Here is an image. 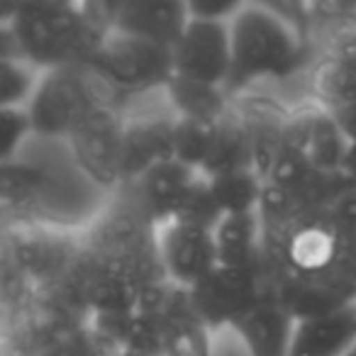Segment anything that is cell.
Wrapping results in <instances>:
<instances>
[{
  "label": "cell",
  "instance_id": "obj_1",
  "mask_svg": "<svg viewBox=\"0 0 356 356\" xmlns=\"http://www.w3.org/2000/svg\"><path fill=\"white\" fill-rule=\"evenodd\" d=\"M266 288L296 317L356 302V229L330 213L305 210L291 227L264 237Z\"/></svg>",
  "mask_w": 356,
  "mask_h": 356
},
{
  "label": "cell",
  "instance_id": "obj_27",
  "mask_svg": "<svg viewBox=\"0 0 356 356\" xmlns=\"http://www.w3.org/2000/svg\"><path fill=\"white\" fill-rule=\"evenodd\" d=\"M215 137V124L176 118V159L203 173Z\"/></svg>",
  "mask_w": 356,
  "mask_h": 356
},
{
  "label": "cell",
  "instance_id": "obj_7",
  "mask_svg": "<svg viewBox=\"0 0 356 356\" xmlns=\"http://www.w3.org/2000/svg\"><path fill=\"white\" fill-rule=\"evenodd\" d=\"M93 71L118 98L161 93L173 76V47L110 30L90 59Z\"/></svg>",
  "mask_w": 356,
  "mask_h": 356
},
{
  "label": "cell",
  "instance_id": "obj_17",
  "mask_svg": "<svg viewBox=\"0 0 356 356\" xmlns=\"http://www.w3.org/2000/svg\"><path fill=\"white\" fill-rule=\"evenodd\" d=\"M293 330L296 315L266 291V296L239 317L229 332H234L247 356H291Z\"/></svg>",
  "mask_w": 356,
  "mask_h": 356
},
{
  "label": "cell",
  "instance_id": "obj_30",
  "mask_svg": "<svg viewBox=\"0 0 356 356\" xmlns=\"http://www.w3.org/2000/svg\"><path fill=\"white\" fill-rule=\"evenodd\" d=\"M193 20L232 22L252 0H186Z\"/></svg>",
  "mask_w": 356,
  "mask_h": 356
},
{
  "label": "cell",
  "instance_id": "obj_11",
  "mask_svg": "<svg viewBox=\"0 0 356 356\" xmlns=\"http://www.w3.org/2000/svg\"><path fill=\"white\" fill-rule=\"evenodd\" d=\"M232 71L229 22L191 20L173 44V74L205 83L227 86Z\"/></svg>",
  "mask_w": 356,
  "mask_h": 356
},
{
  "label": "cell",
  "instance_id": "obj_23",
  "mask_svg": "<svg viewBox=\"0 0 356 356\" xmlns=\"http://www.w3.org/2000/svg\"><path fill=\"white\" fill-rule=\"evenodd\" d=\"M237 168H252V142H249L247 124L234 103L232 113L215 124L213 147L205 159L203 176H218Z\"/></svg>",
  "mask_w": 356,
  "mask_h": 356
},
{
  "label": "cell",
  "instance_id": "obj_14",
  "mask_svg": "<svg viewBox=\"0 0 356 356\" xmlns=\"http://www.w3.org/2000/svg\"><path fill=\"white\" fill-rule=\"evenodd\" d=\"M86 334L98 356H163L156 315L142 307L120 312H93L86 325Z\"/></svg>",
  "mask_w": 356,
  "mask_h": 356
},
{
  "label": "cell",
  "instance_id": "obj_2",
  "mask_svg": "<svg viewBox=\"0 0 356 356\" xmlns=\"http://www.w3.org/2000/svg\"><path fill=\"white\" fill-rule=\"evenodd\" d=\"M229 40L232 71L227 90L234 100L261 83L293 79L307 64V32L259 3H249L229 22Z\"/></svg>",
  "mask_w": 356,
  "mask_h": 356
},
{
  "label": "cell",
  "instance_id": "obj_3",
  "mask_svg": "<svg viewBox=\"0 0 356 356\" xmlns=\"http://www.w3.org/2000/svg\"><path fill=\"white\" fill-rule=\"evenodd\" d=\"M110 30L88 8L27 6L10 22H3V59L22 56L42 71L90 64Z\"/></svg>",
  "mask_w": 356,
  "mask_h": 356
},
{
  "label": "cell",
  "instance_id": "obj_25",
  "mask_svg": "<svg viewBox=\"0 0 356 356\" xmlns=\"http://www.w3.org/2000/svg\"><path fill=\"white\" fill-rule=\"evenodd\" d=\"M312 93L315 103L327 113L356 103V66L332 56H320L312 69Z\"/></svg>",
  "mask_w": 356,
  "mask_h": 356
},
{
  "label": "cell",
  "instance_id": "obj_19",
  "mask_svg": "<svg viewBox=\"0 0 356 356\" xmlns=\"http://www.w3.org/2000/svg\"><path fill=\"white\" fill-rule=\"evenodd\" d=\"M356 346V302L296 317L291 356H346Z\"/></svg>",
  "mask_w": 356,
  "mask_h": 356
},
{
  "label": "cell",
  "instance_id": "obj_24",
  "mask_svg": "<svg viewBox=\"0 0 356 356\" xmlns=\"http://www.w3.org/2000/svg\"><path fill=\"white\" fill-rule=\"evenodd\" d=\"M205 178H208L215 203L222 210V215L257 213L259 210L266 178L254 171V168H237V171L218 173V176Z\"/></svg>",
  "mask_w": 356,
  "mask_h": 356
},
{
  "label": "cell",
  "instance_id": "obj_4",
  "mask_svg": "<svg viewBox=\"0 0 356 356\" xmlns=\"http://www.w3.org/2000/svg\"><path fill=\"white\" fill-rule=\"evenodd\" d=\"M25 152L40 168V198L32 225H51L83 232L108 205L110 195L76 163L66 139L32 137Z\"/></svg>",
  "mask_w": 356,
  "mask_h": 356
},
{
  "label": "cell",
  "instance_id": "obj_20",
  "mask_svg": "<svg viewBox=\"0 0 356 356\" xmlns=\"http://www.w3.org/2000/svg\"><path fill=\"white\" fill-rule=\"evenodd\" d=\"M237 110L247 124L249 142H252V168L268 178L286 147V127L291 110L268 98H259V95L237 98Z\"/></svg>",
  "mask_w": 356,
  "mask_h": 356
},
{
  "label": "cell",
  "instance_id": "obj_37",
  "mask_svg": "<svg viewBox=\"0 0 356 356\" xmlns=\"http://www.w3.org/2000/svg\"><path fill=\"white\" fill-rule=\"evenodd\" d=\"M346 356H356V346H354V349H351V351H349V354H346Z\"/></svg>",
  "mask_w": 356,
  "mask_h": 356
},
{
  "label": "cell",
  "instance_id": "obj_8",
  "mask_svg": "<svg viewBox=\"0 0 356 356\" xmlns=\"http://www.w3.org/2000/svg\"><path fill=\"white\" fill-rule=\"evenodd\" d=\"M124 124H127L124 105L118 100H108L95 108L66 139L76 163L95 186L108 193H115L124 181Z\"/></svg>",
  "mask_w": 356,
  "mask_h": 356
},
{
  "label": "cell",
  "instance_id": "obj_38",
  "mask_svg": "<svg viewBox=\"0 0 356 356\" xmlns=\"http://www.w3.org/2000/svg\"><path fill=\"white\" fill-rule=\"evenodd\" d=\"M115 356H139V354H115Z\"/></svg>",
  "mask_w": 356,
  "mask_h": 356
},
{
  "label": "cell",
  "instance_id": "obj_29",
  "mask_svg": "<svg viewBox=\"0 0 356 356\" xmlns=\"http://www.w3.org/2000/svg\"><path fill=\"white\" fill-rule=\"evenodd\" d=\"M310 30L315 25L327 27V32L341 25L356 22V0H305Z\"/></svg>",
  "mask_w": 356,
  "mask_h": 356
},
{
  "label": "cell",
  "instance_id": "obj_34",
  "mask_svg": "<svg viewBox=\"0 0 356 356\" xmlns=\"http://www.w3.org/2000/svg\"><path fill=\"white\" fill-rule=\"evenodd\" d=\"M122 6H124V0H86V8L110 27H113L115 15H118V10Z\"/></svg>",
  "mask_w": 356,
  "mask_h": 356
},
{
  "label": "cell",
  "instance_id": "obj_18",
  "mask_svg": "<svg viewBox=\"0 0 356 356\" xmlns=\"http://www.w3.org/2000/svg\"><path fill=\"white\" fill-rule=\"evenodd\" d=\"M193 20L186 0H124L113 27L142 40L173 47Z\"/></svg>",
  "mask_w": 356,
  "mask_h": 356
},
{
  "label": "cell",
  "instance_id": "obj_10",
  "mask_svg": "<svg viewBox=\"0 0 356 356\" xmlns=\"http://www.w3.org/2000/svg\"><path fill=\"white\" fill-rule=\"evenodd\" d=\"M127 113L124 124L122 171L124 184L144 176L154 166L176 159V115L163 98L161 108H147Z\"/></svg>",
  "mask_w": 356,
  "mask_h": 356
},
{
  "label": "cell",
  "instance_id": "obj_28",
  "mask_svg": "<svg viewBox=\"0 0 356 356\" xmlns=\"http://www.w3.org/2000/svg\"><path fill=\"white\" fill-rule=\"evenodd\" d=\"M35 137L27 108H3V149L0 161L13 159L30 139Z\"/></svg>",
  "mask_w": 356,
  "mask_h": 356
},
{
  "label": "cell",
  "instance_id": "obj_12",
  "mask_svg": "<svg viewBox=\"0 0 356 356\" xmlns=\"http://www.w3.org/2000/svg\"><path fill=\"white\" fill-rule=\"evenodd\" d=\"M159 252L163 271L173 283L193 288L220 266L215 229L195 222L173 220L159 227Z\"/></svg>",
  "mask_w": 356,
  "mask_h": 356
},
{
  "label": "cell",
  "instance_id": "obj_22",
  "mask_svg": "<svg viewBox=\"0 0 356 356\" xmlns=\"http://www.w3.org/2000/svg\"><path fill=\"white\" fill-rule=\"evenodd\" d=\"M163 98L176 118L208 124H218L222 118H227L237 103L227 86L205 83L181 74L168 79V83L163 86Z\"/></svg>",
  "mask_w": 356,
  "mask_h": 356
},
{
  "label": "cell",
  "instance_id": "obj_15",
  "mask_svg": "<svg viewBox=\"0 0 356 356\" xmlns=\"http://www.w3.org/2000/svg\"><path fill=\"white\" fill-rule=\"evenodd\" d=\"M154 315L163 356H215V330L195 307L191 288L173 283Z\"/></svg>",
  "mask_w": 356,
  "mask_h": 356
},
{
  "label": "cell",
  "instance_id": "obj_33",
  "mask_svg": "<svg viewBox=\"0 0 356 356\" xmlns=\"http://www.w3.org/2000/svg\"><path fill=\"white\" fill-rule=\"evenodd\" d=\"M327 208H330V213L334 215L339 222H344L346 227L356 229V188L354 186H346V188L341 191Z\"/></svg>",
  "mask_w": 356,
  "mask_h": 356
},
{
  "label": "cell",
  "instance_id": "obj_13",
  "mask_svg": "<svg viewBox=\"0 0 356 356\" xmlns=\"http://www.w3.org/2000/svg\"><path fill=\"white\" fill-rule=\"evenodd\" d=\"M200 178H203V173L198 168H191L184 161L171 159V161L159 163L152 171L120 186V188L139 205V210L154 225L161 227V225L178 218V213L184 210L186 200L191 198Z\"/></svg>",
  "mask_w": 356,
  "mask_h": 356
},
{
  "label": "cell",
  "instance_id": "obj_5",
  "mask_svg": "<svg viewBox=\"0 0 356 356\" xmlns=\"http://www.w3.org/2000/svg\"><path fill=\"white\" fill-rule=\"evenodd\" d=\"M108 100H118V95L95 74L93 66L66 64L42 71L27 113L37 137L69 139L79 124Z\"/></svg>",
  "mask_w": 356,
  "mask_h": 356
},
{
  "label": "cell",
  "instance_id": "obj_9",
  "mask_svg": "<svg viewBox=\"0 0 356 356\" xmlns=\"http://www.w3.org/2000/svg\"><path fill=\"white\" fill-rule=\"evenodd\" d=\"M266 276L259 271L222 266L208 273L203 281L191 288L195 307L208 320L215 332L232 330L234 322L244 317L264 296H266Z\"/></svg>",
  "mask_w": 356,
  "mask_h": 356
},
{
  "label": "cell",
  "instance_id": "obj_21",
  "mask_svg": "<svg viewBox=\"0 0 356 356\" xmlns=\"http://www.w3.org/2000/svg\"><path fill=\"white\" fill-rule=\"evenodd\" d=\"M215 242L222 266L259 271L266 276V249H264V225L257 213L222 215L215 225Z\"/></svg>",
  "mask_w": 356,
  "mask_h": 356
},
{
  "label": "cell",
  "instance_id": "obj_31",
  "mask_svg": "<svg viewBox=\"0 0 356 356\" xmlns=\"http://www.w3.org/2000/svg\"><path fill=\"white\" fill-rule=\"evenodd\" d=\"M88 325V322H86ZM32 356H98L93 351L88 341V334H86V327L81 332L71 337H64V339L54 341V344H47L42 349H37Z\"/></svg>",
  "mask_w": 356,
  "mask_h": 356
},
{
  "label": "cell",
  "instance_id": "obj_6",
  "mask_svg": "<svg viewBox=\"0 0 356 356\" xmlns=\"http://www.w3.org/2000/svg\"><path fill=\"white\" fill-rule=\"evenodd\" d=\"M6 261L32 286H59L71 281L83 257V232L51 225H15L6 227Z\"/></svg>",
  "mask_w": 356,
  "mask_h": 356
},
{
  "label": "cell",
  "instance_id": "obj_35",
  "mask_svg": "<svg viewBox=\"0 0 356 356\" xmlns=\"http://www.w3.org/2000/svg\"><path fill=\"white\" fill-rule=\"evenodd\" d=\"M332 118L337 120V124H339V129L344 132V137L349 139V142H356V103L334 110Z\"/></svg>",
  "mask_w": 356,
  "mask_h": 356
},
{
  "label": "cell",
  "instance_id": "obj_16",
  "mask_svg": "<svg viewBox=\"0 0 356 356\" xmlns=\"http://www.w3.org/2000/svg\"><path fill=\"white\" fill-rule=\"evenodd\" d=\"M286 147L298 152L322 173H339L349 139L339 129L332 113L322 105H305L291 110L286 127Z\"/></svg>",
  "mask_w": 356,
  "mask_h": 356
},
{
  "label": "cell",
  "instance_id": "obj_26",
  "mask_svg": "<svg viewBox=\"0 0 356 356\" xmlns=\"http://www.w3.org/2000/svg\"><path fill=\"white\" fill-rule=\"evenodd\" d=\"M42 79V69L22 56L3 59V108H27Z\"/></svg>",
  "mask_w": 356,
  "mask_h": 356
},
{
  "label": "cell",
  "instance_id": "obj_36",
  "mask_svg": "<svg viewBox=\"0 0 356 356\" xmlns=\"http://www.w3.org/2000/svg\"><path fill=\"white\" fill-rule=\"evenodd\" d=\"M339 176L344 178L346 186H354L356 188V142H349L344 163H341V168H339Z\"/></svg>",
  "mask_w": 356,
  "mask_h": 356
},
{
  "label": "cell",
  "instance_id": "obj_32",
  "mask_svg": "<svg viewBox=\"0 0 356 356\" xmlns=\"http://www.w3.org/2000/svg\"><path fill=\"white\" fill-rule=\"evenodd\" d=\"M252 3H259V6H266L271 10L286 15L288 20L296 22L300 30L310 32V20H307V10H305V0H252Z\"/></svg>",
  "mask_w": 356,
  "mask_h": 356
}]
</instances>
